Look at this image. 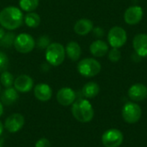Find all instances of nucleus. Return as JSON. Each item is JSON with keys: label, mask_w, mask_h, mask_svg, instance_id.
Masks as SVG:
<instances>
[{"label": "nucleus", "mask_w": 147, "mask_h": 147, "mask_svg": "<svg viewBox=\"0 0 147 147\" xmlns=\"http://www.w3.org/2000/svg\"><path fill=\"white\" fill-rule=\"evenodd\" d=\"M23 22V14L21 9L8 6L0 11V26L8 30L17 29Z\"/></svg>", "instance_id": "nucleus-1"}, {"label": "nucleus", "mask_w": 147, "mask_h": 147, "mask_svg": "<svg viewBox=\"0 0 147 147\" xmlns=\"http://www.w3.org/2000/svg\"><path fill=\"white\" fill-rule=\"evenodd\" d=\"M71 114L78 121L88 123L94 118V109L90 101L81 98L72 103Z\"/></svg>", "instance_id": "nucleus-2"}, {"label": "nucleus", "mask_w": 147, "mask_h": 147, "mask_svg": "<svg viewBox=\"0 0 147 147\" xmlns=\"http://www.w3.org/2000/svg\"><path fill=\"white\" fill-rule=\"evenodd\" d=\"M46 60L53 66L60 65L65 58V49L64 46L59 42L51 43L46 48Z\"/></svg>", "instance_id": "nucleus-3"}, {"label": "nucleus", "mask_w": 147, "mask_h": 147, "mask_svg": "<svg viewBox=\"0 0 147 147\" xmlns=\"http://www.w3.org/2000/svg\"><path fill=\"white\" fill-rule=\"evenodd\" d=\"M102 69L101 64L93 58H86L80 60L78 64V71L85 78H93L96 76Z\"/></svg>", "instance_id": "nucleus-4"}, {"label": "nucleus", "mask_w": 147, "mask_h": 147, "mask_svg": "<svg viewBox=\"0 0 147 147\" xmlns=\"http://www.w3.org/2000/svg\"><path fill=\"white\" fill-rule=\"evenodd\" d=\"M121 115L125 122L128 124L137 123L142 116V109L134 102H127L121 110Z\"/></svg>", "instance_id": "nucleus-5"}, {"label": "nucleus", "mask_w": 147, "mask_h": 147, "mask_svg": "<svg viewBox=\"0 0 147 147\" xmlns=\"http://www.w3.org/2000/svg\"><path fill=\"white\" fill-rule=\"evenodd\" d=\"M127 40V34L126 30L120 27L115 26L110 28L108 34L109 44L114 48H120L123 47Z\"/></svg>", "instance_id": "nucleus-6"}, {"label": "nucleus", "mask_w": 147, "mask_h": 147, "mask_svg": "<svg viewBox=\"0 0 147 147\" xmlns=\"http://www.w3.org/2000/svg\"><path fill=\"white\" fill-rule=\"evenodd\" d=\"M124 136L121 130L108 129L102 135V143L105 147H120L123 143Z\"/></svg>", "instance_id": "nucleus-7"}, {"label": "nucleus", "mask_w": 147, "mask_h": 147, "mask_svg": "<svg viewBox=\"0 0 147 147\" xmlns=\"http://www.w3.org/2000/svg\"><path fill=\"white\" fill-rule=\"evenodd\" d=\"M35 46L34 39L28 34L22 33L16 36L14 41V47L16 50L21 53H30Z\"/></svg>", "instance_id": "nucleus-8"}, {"label": "nucleus", "mask_w": 147, "mask_h": 147, "mask_svg": "<svg viewBox=\"0 0 147 147\" xmlns=\"http://www.w3.org/2000/svg\"><path fill=\"white\" fill-rule=\"evenodd\" d=\"M24 123H25V119L23 115L19 113H15V114H11L6 118L3 127L9 133L15 134L19 132L22 128Z\"/></svg>", "instance_id": "nucleus-9"}, {"label": "nucleus", "mask_w": 147, "mask_h": 147, "mask_svg": "<svg viewBox=\"0 0 147 147\" xmlns=\"http://www.w3.org/2000/svg\"><path fill=\"white\" fill-rule=\"evenodd\" d=\"M144 11L140 6L134 5L127 8L124 13L125 22L128 25H136L143 18Z\"/></svg>", "instance_id": "nucleus-10"}, {"label": "nucleus", "mask_w": 147, "mask_h": 147, "mask_svg": "<svg viewBox=\"0 0 147 147\" xmlns=\"http://www.w3.org/2000/svg\"><path fill=\"white\" fill-rule=\"evenodd\" d=\"M76 92L69 87H63L59 90L57 92V101L58 102L65 107L72 105V103L76 101Z\"/></svg>", "instance_id": "nucleus-11"}, {"label": "nucleus", "mask_w": 147, "mask_h": 147, "mask_svg": "<svg viewBox=\"0 0 147 147\" xmlns=\"http://www.w3.org/2000/svg\"><path fill=\"white\" fill-rule=\"evenodd\" d=\"M15 89L21 93H27L34 87V80L31 77L26 74L18 76L14 81Z\"/></svg>", "instance_id": "nucleus-12"}, {"label": "nucleus", "mask_w": 147, "mask_h": 147, "mask_svg": "<svg viewBox=\"0 0 147 147\" xmlns=\"http://www.w3.org/2000/svg\"><path fill=\"white\" fill-rule=\"evenodd\" d=\"M128 96L133 102H141L147 97V87L143 84H134L128 90Z\"/></svg>", "instance_id": "nucleus-13"}, {"label": "nucleus", "mask_w": 147, "mask_h": 147, "mask_svg": "<svg viewBox=\"0 0 147 147\" xmlns=\"http://www.w3.org/2000/svg\"><path fill=\"white\" fill-rule=\"evenodd\" d=\"M133 47L135 53L141 58L147 57V34H138L133 40Z\"/></svg>", "instance_id": "nucleus-14"}, {"label": "nucleus", "mask_w": 147, "mask_h": 147, "mask_svg": "<svg viewBox=\"0 0 147 147\" xmlns=\"http://www.w3.org/2000/svg\"><path fill=\"white\" fill-rule=\"evenodd\" d=\"M34 95L37 100L40 102H47L52 98L53 90L48 84L40 83L34 86Z\"/></svg>", "instance_id": "nucleus-15"}, {"label": "nucleus", "mask_w": 147, "mask_h": 147, "mask_svg": "<svg viewBox=\"0 0 147 147\" xmlns=\"http://www.w3.org/2000/svg\"><path fill=\"white\" fill-rule=\"evenodd\" d=\"M93 22L88 18H82L76 22L74 25V31L77 34L84 36L90 33L93 29Z\"/></svg>", "instance_id": "nucleus-16"}, {"label": "nucleus", "mask_w": 147, "mask_h": 147, "mask_svg": "<svg viewBox=\"0 0 147 147\" xmlns=\"http://www.w3.org/2000/svg\"><path fill=\"white\" fill-rule=\"evenodd\" d=\"M90 53L94 57L102 58L108 53L109 45L102 40H97L93 41L90 44Z\"/></svg>", "instance_id": "nucleus-17"}, {"label": "nucleus", "mask_w": 147, "mask_h": 147, "mask_svg": "<svg viewBox=\"0 0 147 147\" xmlns=\"http://www.w3.org/2000/svg\"><path fill=\"white\" fill-rule=\"evenodd\" d=\"M19 98L18 91L12 87L6 88L1 95V102L4 105L10 106L16 102Z\"/></svg>", "instance_id": "nucleus-18"}, {"label": "nucleus", "mask_w": 147, "mask_h": 147, "mask_svg": "<svg viewBox=\"0 0 147 147\" xmlns=\"http://www.w3.org/2000/svg\"><path fill=\"white\" fill-rule=\"evenodd\" d=\"M65 49V55H67V57L71 60L78 61L82 53V50L80 45L78 42L73 40L68 42Z\"/></svg>", "instance_id": "nucleus-19"}, {"label": "nucleus", "mask_w": 147, "mask_h": 147, "mask_svg": "<svg viewBox=\"0 0 147 147\" xmlns=\"http://www.w3.org/2000/svg\"><path fill=\"white\" fill-rule=\"evenodd\" d=\"M100 92L99 85L95 82H89L85 84L82 89V93L84 97L86 98H94L96 97Z\"/></svg>", "instance_id": "nucleus-20"}, {"label": "nucleus", "mask_w": 147, "mask_h": 147, "mask_svg": "<svg viewBox=\"0 0 147 147\" xmlns=\"http://www.w3.org/2000/svg\"><path fill=\"white\" fill-rule=\"evenodd\" d=\"M24 22L25 24L31 28H37L40 24V16L34 12H28L24 16Z\"/></svg>", "instance_id": "nucleus-21"}, {"label": "nucleus", "mask_w": 147, "mask_h": 147, "mask_svg": "<svg viewBox=\"0 0 147 147\" xmlns=\"http://www.w3.org/2000/svg\"><path fill=\"white\" fill-rule=\"evenodd\" d=\"M39 0H19V6L21 9L26 12H33L37 9Z\"/></svg>", "instance_id": "nucleus-22"}, {"label": "nucleus", "mask_w": 147, "mask_h": 147, "mask_svg": "<svg viewBox=\"0 0 147 147\" xmlns=\"http://www.w3.org/2000/svg\"><path fill=\"white\" fill-rule=\"evenodd\" d=\"M14 76L8 71H4L1 73L0 83L5 88H9L14 84Z\"/></svg>", "instance_id": "nucleus-23"}, {"label": "nucleus", "mask_w": 147, "mask_h": 147, "mask_svg": "<svg viewBox=\"0 0 147 147\" xmlns=\"http://www.w3.org/2000/svg\"><path fill=\"white\" fill-rule=\"evenodd\" d=\"M16 39V35L12 32L6 33L4 36L0 40V46L3 47H10L14 45V41Z\"/></svg>", "instance_id": "nucleus-24"}, {"label": "nucleus", "mask_w": 147, "mask_h": 147, "mask_svg": "<svg viewBox=\"0 0 147 147\" xmlns=\"http://www.w3.org/2000/svg\"><path fill=\"white\" fill-rule=\"evenodd\" d=\"M121 53L118 48L112 47V49L109 52V59L111 62L116 63L121 59Z\"/></svg>", "instance_id": "nucleus-25"}, {"label": "nucleus", "mask_w": 147, "mask_h": 147, "mask_svg": "<svg viewBox=\"0 0 147 147\" xmlns=\"http://www.w3.org/2000/svg\"><path fill=\"white\" fill-rule=\"evenodd\" d=\"M35 44L37 45L39 49H46L51 44L50 38L47 35H42L37 40V42Z\"/></svg>", "instance_id": "nucleus-26"}, {"label": "nucleus", "mask_w": 147, "mask_h": 147, "mask_svg": "<svg viewBox=\"0 0 147 147\" xmlns=\"http://www.w3.org/2000/svg\"><path fill=\"white\" fill-rule=\"evenodd\" d=\"M9 66V58L2 51H0V72L2 73L4 71H7Z\"/></svg>", "instance_id": "nucleus-27"}, {"label": "nucleus", "mask_w": 147, "mask_h": 147, "mask_svg": "<svg viewBox=\"0 0 147 147\" xmlns=\"http://www.w3.org/2000/svg\"><path fill=\"white\" fill-rule=\"evenodd\" d=\"M34 147H51V143L47 138H40L36 141Z\"/></svg>", "instance_id": "nucleus-28"}, {"label": "nucleus", "mask_w": 147, "mask_h": 147, "mask_svg": "<svg viewBox=\"0 0 147 147\" xmlns=\"http://www.w3.org/2000/svg\"><path fill=\"white\" fill-rule=\"evenodd\" d=\"M94 34L96 36V37H102L104 35V30L101 28V27H96V28H93L92 29Z\"/></svg>", "instance_id": "nucleus-29"}, {"label": "nucleus", "mask_w": 147, "mask_h": 147, "mask_svg": "<svg viewBox=\"0 0 147 147\" xmlns=\"http://www.w3.org/2000/svg\"><path fill=\"white\" fill-rule=\"evenodd\" d=\"M6 33H5V30H4V28L2 27V26H0V40L4 36V34H5Z\"/></svg>", "instance_id": "nucleus-30"}, {"label": "nucleus", "mask_w": 147, "mask_h": 147, "mask_svg": "<svg viewBox=\"0 0 147 147\" xmlns=\"http://www.w3.org/2000/svg\"><path fill=\"white\" fill-rule=\"evenodd\" d=\"M3 128H4V127H3V123L0 121V137H1V135L3 134Z\"/></svg>", "instance_id": "nucleus-31"}, {"label": "nucleus", "mask_w": 147, "mask_h": 147, "mask_svg": "<svg viewBox=\"0 0 147 147\" xmlns=\"http://www.w3.org/2000/svg\"><path fill=\"white\" fill-rule=\"evenodd\" d=\"M3 113V103L0 102V116H2Z\"/></svg>", "instance_id": "nucleus-32"}, {"label": "nucleus", "mask_w": 147, "mask_h": 147, "mask_svg": "<svg viewBox=\"0 0 147 147\" xmlns=\"http://www.w3.org/2000/svg\"><path fill=\"white\" fill-rule=\"evenodd\" d=\"M0 147H3V141L2 140H0Z\"/></svg>", "instance_id": "nucleus-33"}, {"label": "nucleus", "mask_w": 147, "mask_h": 147, "mask_svg": "<svg viewBox=\"0 0 147 147\" xmlns=\"http://www.w3.org/2000/svg\"><path fill=\"white\" fill-rule=\"evenodd\" d=\"M0 92H1V84H0Z\"/></svg>", "instance_id": "nucleus-34"}]
</instances>
